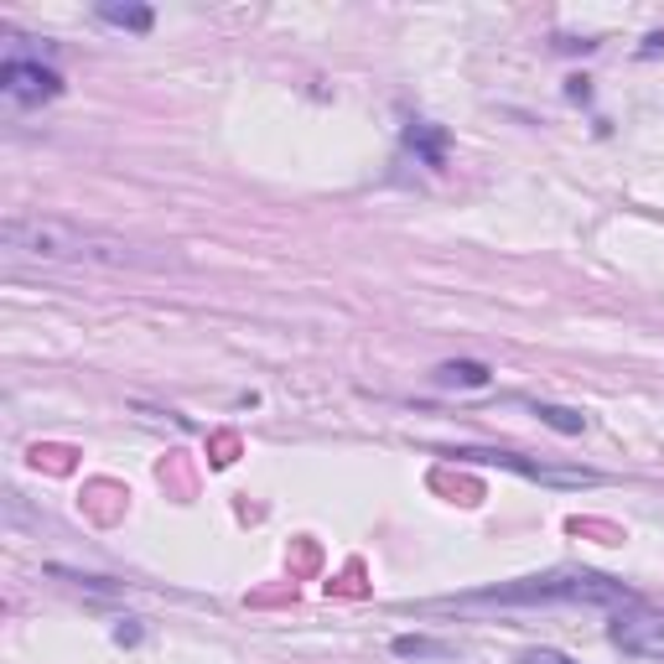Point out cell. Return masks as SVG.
Returning <instances> with one entry per match:
<instances>
[{
    "label": "cell",
    "instance_id": "3",
    "mask_svg": "<svg viewBox=\"0 0 664 664\" xmlns=\"http://www.w3.org/2000/svg\"><path fill=\"white\" fill-rule=\"evenodd\" d=\"M457 462H483V468H503V473H520L540 488H602L608 477L597 468H556V462H535V457H520V451H498V447H462L447 451Z\"/></svg>",
    "mask_w": 664,
    "mask_h": 664
},
{
    "label": "cell",
    "instance_id": "2",
    "mask_svg": "<svg viewBox=\"0 0 664 664\" xmlns=\"http://www.w3.org/2000/svg\"><path fill=\"white\" fill-rule=\"evenodd\" d=\"M483 602H498V608H634L639 597L602 571H546V576H520V582H498V587L457 597V608H483Z\"/></svg>",
    "mask_w": 664,
    "mask_h": 664
},
{
    "label": "cell",
    "instance_id": "8",
    "mask_svg": "<svg viewBox=\"0 0 664 664\" xmlns=\"http://www.w3.org/2000/svg\"><path fill=\"white\" fill-rule=\"evenodd\" d=\"M390 654H400V660H451V654H457V643L426 639V634H400V639L390 643Z\"/></svg>",
    "mask_w": 664,
    "mask_h": 664
},
{
    "label": "cell",
    "instance_id": "1",
    "mask_svg": "<svg viewBox=\"0 0 664 664\" xmlns=\"http://www.w3.org/2000/svg\"><path fill=\"white\" fill-rule=\"evenodd\" d=\"M0 250L11 260H42V265H94V270H166L177 265L171 255H156L145 244H130L119 234L73 224V218L42 214H11L0 224Z\"/></svg>",
    "mask_w": 664,
    "mask_h": 664
},
{
    "label": "cell",
    "instance_id": "7",
    "mask_svg": "<svg viewBox=\"0 0 664 664\" xmlns=\"http://www.w3.org/2000/svg\"><path fill=\"white\" fill-rule=\"evenodd\" d=\"M436 384H447V390H483L488 384V363H477V358H451L436 369Z\"/></svg>",
    "mask_w": 664,
    "mask_h": 664
},
{
    "label": "cell",
    "instance_id": "4",
    "mask_svg": "<svg viewBox=\"0 0 664 664\" xmlns=\"http://www.w3.org/2000/svg\"><path fill=\"white\" fill-rule=\"evenodd\" d=\"M0 94L16 99V104H48L63 94V78L42 63H26V58H5L0 63Z\"/></svg>",
    "mask_w": 664,
    "mask_h": 664
},
{
    "label": "cell",
    "instance_id": "5",
    "mask_svg": "<svg viewBox=\"0 0 664 664\" xmlns=\"http://www.w3.org/2000/svg\"><path fill=\"white\" fill-rule=\"evenodd\" d=\"M608 639L634 660H664V617H617Z\"/></svg>",
    "mask_w": 664,
    "mask_h": 664
},
{
    "label": "cell",
    "instance_id": "9",
    "mask_svg": "<svg viewBox=\"0 0 664 664\" xmlns=\"http://www.w3.org/2000/svg\"><path fill=\"white\" fill-rule=\"evenodd\" d=\"M535 416H540L550 431H561V436H582V431H587V416H582V410H571V405L535 400Z\"/></svg>",
    "mask_w": 664,
    "mask_h": 664
},
{
    "label": "cell",
    "instance_id": "12",
    "mask_svg": "<svg viewBox=\"0 0 664 664\" xmlns=\"http://www.w3.org/2000/svg\"><path fill=\"white\" fill-rule=\"evenodd\" d=\"M660 48H664V31H654V37L643 42V52H660Z\"/></svg>",
    "mask_w": 664,
    "mask_h": 664
},
{
    "label": "cell",
    "instance_id": "6",
    "mask_svg": "<svg viewBox=\"0 0 664 664\" xmlns=\"http://www.w3.org/2000/svg\"><path fill=\"white\" fill-rule=\"evenodd\" d=\"M94 16L99 22H110V26H119V31H136V37H145V31L156 26V16H151L145 5H115V0L94 5Z\"/></svg>",
    "mask_w": 664,
    "mask_h": 664
},
{
    "label": "cell",
    "instance_id": "10",
    "mask_svg": "<svg viewBox=\"0 0 664 664\" xmlns=\"http://www.w3.org/2000/svg\"><path fill=\"white\" fill-rule=\"evenodd\" d=\"M410 145H421V151H426V162H431V166L442 162V136H431V130H421V125L410 130Z\"/></svg>",
    "mask_w": 664,
    "mask_h": 664
},
{
    "label": "cell",
    "instance_id": "11",
    "mask_svg": "<svg viewBox=\"0 0 664 664\" xmlns=\"http://www.w3.org/2000/svg\"><path fill=\"white\" fill-rule=\"evenodd\" d=\"M514 664H576L571 654H561V649H524Z\"/></svg>",
    "mask_w": 664,
    "mask_h": 664
}]
</instances>
